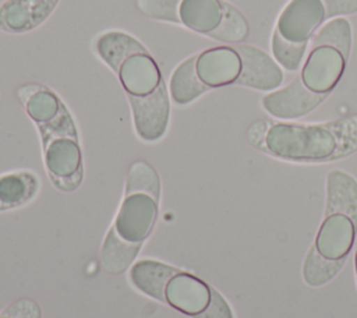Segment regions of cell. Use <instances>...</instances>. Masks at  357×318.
<instances>
[{
  "mask_svg": "<svg viewBox=\"0 0 357 318\" xmlns=\"http://www.w3.org/2000/svg\"><path fill=\"white\" fill-rule=\"evenodd\" d=\"M283 68L265 50L245 43L206 47L184 59L172 73V100L185 106L201 95L227 86L272 92L282 86Z\"/></svg>",
  "mask_w": 357,
  "mask_h": 318,
  "instance_id": "obj_1",
  "label": "cell"
},
{
  "mask_svg": "<svg viewBox=\"0 0 357 318\" xmlns=\"http://www.w3.org/2000/svg\"><path fill=\"white\" fill-rule=\"evenodd\" d=\"M351 45L350 21L346 17L329 21L311 40L298 74L261 99L264 110L278 120H296L314 112L342 81Z\"/></svg>",
  "mask_w": 357,
  "mask_h": 318,
  "instance_id": "obj_2",
  "label": "cell"
},
{
  "mask_svg": "<svg viewBox=\"0 0 357 318\" xmlns=\"http://www.w3.org/2000/svg\"><path fill=\"white\" fill-rule=\"evenodd\" d=\"M96 56L117 75L131 106L137 135L153 142L167 128L170 100L162 71L151 52L132 35L112 29L93 39Z\"/></svg>",
  "mask_w": 357,
  "mask_h": 318,
  "instance_id": "obj_3",
  "label": "cell"
},
{
  "mask_svg": "<svg viewBox=\"0 0 357 318\" xmlns=\"http://www.w3.org/2000/svg\"><path fill=\"white\" fill-rule=\"evenodd\" d=\"M255 149L291 163H329L357 152V114L324 123L258 120L247 130Z\"/></svg>",
  "mask_w": 357,
  "mask_h": 318,
  "instance_id": "obj_4",
  "label": "cell"
},
{
  "mask_svg": "<svg viewBox=\"0 0 357 318\" xmlns=\"http://www.w3.org/2000/svg\"><path fill=\"white\" fill-rule=\"evenodd\" d=\"M325 213L304 264L303 279L311 287L331 282L347 261L357 240V180L332 169L325 179Z\"/></svg>",
  "mask_w": 357,
  "mask_h": 318,
  "instance_id": "obj_5",
  "label": "cell"
},
{
  "mask_svg": "<svg viewBox=\"0 0 357 318\" xmlns=\"http://www.w3.org/2000/svg\"><path fill=\"white\" fill-rule=\"evenodd\" d=\"M159 198L160 179L156 169L142 159L132 162L119 212L100 248V261L109 273H123L134 262L155 226Z\"/></svg>",
  "mask_w": 357,
  "mask_h": 318,
  "instance_id": "obj_6",
  "label": "cell"
},
{
  "mask_svg": "<svg viewBox=\"0 0 357 318\" xmlns=\"http://www.w3.org/2000/svg\"><path fill=\"white\" fill-rule=\"evenodd\" d=\"M132 286L190 318H234L226 298L195 275L155 259H142L130 269Z\"/></svg>",
  "mask_w": 357,
  "mask_h": 318,
  "instance_id": "obj_7",
  "label": "cell"
},
{
  "mask_svg": "<svg viewBox=\"0 0 357 318\" xmlns=\"http://www.w3.org/2000/svg\"><path fill=\"white\" fill-rule=\"evenodd\" d=\"M357 14V0H289L271 35V54L287 71L300 68L318 31L329 21Z\"/></svg>",
  "mask_w": 357,
  "mask_h": 318,
  "instance_id": "obj_8",
  "label": "cell"
},
{
  "mask_svg": "<svg viewBox=\"0 0 357 318\" xmlns=\"http://www.w3.org/2000/svg\"><path fill=\"white\" fill-rule=\"evenodd\" d=\"M145 17L184 26L222 43H244L250 36L245 15L226 0H135Z\"/></svg>",
  "mask_w": 357,
  "mask_h": 318,
  "instance_id": "obj_9",
  "label": "cell"
},
{
  "mask_svg": "<svg viewBox=\"0 0 357 318\" xmlns=\"http://www.w3.org/2000/svg\"><path fill=\"white\" fill-rule=\"evenodd\" d=\"M35 124L49 179L61 191L77 190L84 177L82 153L77 126L67 106L63 105L53 117Z\"/></svg>",
  "mask_w": 357,
  "mask_h": 318,
  "instance_id": "obj_10",
  "label": "cell"
},
{
  "mask_svg": "<svg viewBox=\"0 0 357 318\" xmlns=\"http://www.w3.org/2000/svg\"><path fill=\"white\" fill-rule=\"evenodd\" d=\"M60 0H4L0 4V31L25 33L53 13Z\"/></svg>",
  "mask_w": 357,
  "mask_h": 318,
  "instance_id": "obj_11",
  "label": "cell"
},
{
  "mask_svg": "<svg viewBox=\"0 0 357 318\" xmlns=\"http://www.w3.org/2000/svg\"><path fill=\"white\" fill-rule=\"evenodd\" d=\"M39 190V180L32 172H11L0 174V211L28 204Z\"/></svg>",
  "mask_w": 357,
  "mask_h": 318,
  "instance_id": "obj_12",
  "label": "cell"
},
{
  "mask_svg": "<svg viewBox=\"0 0 357 318\" xmlns=\"http://www.w3.org/2000/svg\"><path fill=\"white\" fill-rule=\"evenodd\" d=\"M0 318H42L39 304L32 298H18L0 312Z\"/></svg>",
  "mask_w": 357,
  "mask_h": 318,
  "instance_id": "obj_13",
  "label": "cell"
},
{
  "mask_svg": "<svg viewBox=\"0 0 357 318\" xmlns=\"http://www.w3.org/2000/svg\"><path fill=\"white\" fill-rule=\"evenodd\" d=\"M354 271H356V279H357V247H356V252H354Z\"/></svg>",
  "mask_w": 357,
  "mask_h": 318,
  "instance_id": "obj_14",
  "label": "cell"
}]
</instances>
